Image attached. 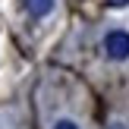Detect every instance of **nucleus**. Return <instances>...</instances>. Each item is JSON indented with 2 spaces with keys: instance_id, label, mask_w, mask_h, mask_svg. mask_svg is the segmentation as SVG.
Masks as SVG:
<instances>
[{
  "instance_id": "nucleus-1",
  "label": "nucleus",
  "mask_w": 129,
  "mask_h": 129,
  "mask_svg": "<svg viewBox=\"0 0 129 129\" xmlns=\"http://www.w3.org/2000/svg\"><path fill=\"white\" fill-rule=\"evenodd\" d=\"M104 54L110 60H129V31L113 28L104 35Z\"/></svg>"
},
{
  "instance_id": "nucleus-2",
  "label": "nucleus",
  "mask_w": 129,
  "mask_h": 129,
  "mask_svg": "<svg viewBox=\"0 0 129 129\" xmlns=\"http://www.w3.org/2000/svg\"><path fill=\"white\" fill-rule=\"evenodd\" d=\"M54 3L57 0H22V6L28 10V16H35V19H44L50 10H54Z\"/></svg>"
},
{
  "instance_id": "nucleus-3",
  "label": "nucleus",
  "mask_w": 129,
  "mask_h": 129,
  "mask_svg": "<svg viewBox=\"0 0 129 129\" xmlns=\"http://www.w3.org/2000/svg\"><path fill=\"white\" fill-rule=\"evenodd\" d=\"M50 129H79V126H76L73 120H57V123L50 126Z\"/></svg>"
},
{
  "instance_id": "nucleus-4",
  "label": "nucleus",
  "mask_w": 129,
  "mask_h": 129,
  "mask_svg": "<svg viewBox=\"0 0 129 129\" xmlns=\"http://www.w3.org/2000/svg\"><path fill=\"white\" fill-rule=\"evenodd\" d=\"M107 129H126L123 123H110V126H107Z\"/></svg>"
},
{
  "instance_id": "nucleus-5",
  "label": "nucleus",
  "mask_w": 129,
  "mask_h": 129,
  "mask_svg": "<svg viewBox=\"0 0 129 129\" xmlns=\"http://www.w3.org/2000/svg\"><path fill=\"white\" fill-rule=\"evenodd\" d=\"M110 3H117V6H126V3H129V0H110Z\"/></svg>"
}]
</instances>
